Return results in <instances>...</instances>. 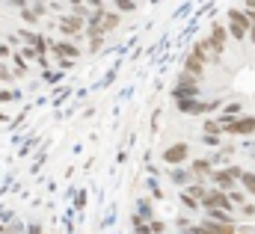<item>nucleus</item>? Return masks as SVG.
<instances>
[{"mask_svg": "<svg viewBox=\"0 0 255 234\" xmlns=\"http://www.w3.org/2000/svg\"><path fill=\"white\" fill-rule=\"evenodd\" d=\"M36 3H39V6H45V0H36Z\"/></svg>", "mask_w": 255, "mask_h": 234, "instance_id": "obj_34", "label": "nucleus"}, {"mask_svg": "<svg viewBox=\"0 0 255 234\" xmlns=\"http://www.w3.org/2000/svg\"><path fill=\"white\" fill-rule=\"evenodd\" d=\"M0 57H9V45H0Z\"/></svg>", "mask_w": 255, "mask_h": 234, "instance_id": "obj_32", "label": "nucleus"}, {"mask_svg": "<svg viewBox=\"0 0 255 234\" xmlns=\"http://www.w3.org/2000/svg\"><path fill=\"white\" fill-rule=\"evenodd\" d=\"M241 214H244V217H255V205H244Z\"/></svg>", "mask_w": 255, "mask_h": 234, "instance_id": "obj_28", "label": "nucleus"}, {"mask_svg": "<svg viewBox=\"0 0 255 234\" xmlns=\"http://www.w3.org/2000/svg\"><path fill=\"white\" fill-rule=\"evenodd\" d=\"M226 39H229V30L223 24H214L211 27V36H208V45H211V51H214L217 59L223 57V51H226Z\"/></svg>", "mask_w": 255, "mask_h": 234, "instance_id": "obj_5", "label": "nucleus"}, {"mask_svg": "<svg viewBox=\"0 0 255 234\" xmlns=\"http://www.w3.org/2000/svg\"><path fill=\"white\" fill-rule=\"evenodd\" d=\"M116 9H122V12H130V9H133V0H116Z\"/></svg>", "mask_w": 255, "mask_h": 234, "instance_id": "obj_23", "label": "nucleus"}, {"mask_svg": "<svg viewBox=\"0 0 255 234\" xmlns=\"http://www.w3.org/2000/svg\"><path fill=\"white\" fill-rule=\"evenodd\" d=\"M223 133H232V136H250L255 133V116H241L235 118V121H229V124H223Z\"/></svg>", "mask_w": 255, "mask_h": 234, "instance_id": "obj_3", "label": "nucleus"}, {"mask_svg": "<svg viewBox=\"0 0 255 234\" xmlns=\"http://www.w3.org/2000/svg\"><path fill=\"white\" fill-rule=\"evenodd\" d=\"M247 15H250V21L255 24V0H247Z\"/></svg>", "mask_w": 255, "mask_h": 234, "instance_id": "obj_26", "label": "nucleus"}, {"mask_svg": "<svg viewBox=\"0 0 255 234\" xmlns=\"http://www.w3.org/2000/svg\"><path fill=\"white\" fill-rule=\"evenodd\" d=\"M15 98H21V92H3L0 89V101H15Z\"/></svg>", "mask_w": 255, "mask_h": 234, "instance_id": "obj_24", "label": "nucleus"}, {"mask_svg": "<svg viewBox=\"0 0 255 234\" xmlns=\"http://www.w3.org/2000/svg\"><path fill=\"white\" fill-rule=\"evenodd\" d=\"M187 154H190V145H187V142H175V145H169V148L163 151V163L181 166V163H187Z\"/></svg>", "mask_w": 255, "mask_h": 234, "instance_id": "obj_4", "label": "nucleus"}, {"mask_svg": "<svg viewBox=\"0 0 255 234\" xmlns=\"http://www.w3.org/2000/svg\"><path fill=\"white\" fill-rule=\"evenodd\" d=\"M190 178H196V175H193V172H184V169H175V172H172V181H175V184H187Z\"/></svg>", "mask_w": 255, "mask_h": 234, "instance_id": "obj_20", "label": "nucleus"}, {"mask_svg": "<svg viewBox=\"0 0 255 234\" xmlns=\"http://www.w3.org/2000/svg\"><path fill=\"white\" fill-rule=\"evenodd\" d=\"M250 39H253V45H255V24L250 27Z\"/></svg>", "mask_w": 255, "mask_h": 234, "instance_id": "obj_33", "label": "nucleus"}, {"mask_svg": "<svg viewBox=\"0 0 255 234\" xmlns=\"http://www.w3.org/2000/svg\"><path fill=\"white\" fill-rule=\"evenodd\" d=\"M205 214H208V220H211V223H226V226H229V223H235V217H232L229 211H205Z\"/></svg>", "mask_w": 255, "mask_h": 234, "instance_id": "obj_15", "label": "nucleus"}, {"mask_svg": "<svg viewBox=\"0 0 255 234\" xmlns=\"http://www.w3.org/2000/svg\"><path fill=\"white\" fill-rule=\"evenodd\" d=\"M181 205H184L187 211H199V208H202V202H196V199L187 196V193H181Z\"/></svg>", "mask_w": 255, "mask_h": 234, "instance_id": "obj_18", "label": "nucleus"}, {"mask_svg": "<svg viewBox=\"0 0 255 234\" xmlns=\"http://www.w3.org/2000/svg\"><path fill=\"white\" fill-rule=\"evenodd\" d=\"M184 193H187V196H193L196 202H202V199L208 196V190H205V184H202V181H193V184L187 187V190H184Z\"/></svg>", "mask_w": 255, "mask_h": 234, "instance_id": "obj_14", "label": "nucleus"}, {"mask_svg": "<svg viewBox=\"0 0 255 234\" xmlns=\"http://www.w3.org/2000/svg\"><path fill=\"white\" fill-rule=\"evenodd\" d=\"M211 181H214L217 190H223V193H232V190H235V178H232L229 169H214V172H211Z\"/></svg>", "mask_w": 255, "mask_h": 234, "instance_id": "obj_8", "label": "nucleus"}, {"mask_svg": "<svg viewBox=\"0 0 255 234\" xmlns=\"http://www.w3.org/2000/svg\"><path fill=\"white\" fill-rule=\"evenodd\" d=\"M51 51H54L57 57H63V59H65V57L74 59L77 54H80V48H77L74 42H54V45H51Z\"/></svg>", "mask_w": 255, "mask_h": 234, "instance_id": "obj_10", "label": "nucleus"}, {"mask_svg": "<svg viewBox=\"0 0 255 234\" xmlns=\"http://www.w3.org/2000/svg\"><path fill=\"white\" fill-rule=\"evenodd\" d=\"M9 6H15V9L24 12V9H27V0H9Z\"/></svg>", "mask_w": 255, "mask_h": 234, "instance_id": "obj_29", "label": "nucleus"}, {"mask_svg": "<svg viewBox=\"0 0 255 234\" xmlns=\"http://www.w3.org/2000/svg\"><path fill=\"white\" fill-rule=\"evenodd\" d=\"M229 199H232V205H238V208H244V205H247V193H241V190H232V193H229Z\"/></svg>", "mask_w": 255, "mask_h": 234, "instance_id": "obj_19", "label": "nucleus"}, {"mask_svg": "<svg viewBox=\"0 0 255 234\" xmlns=\"http://www.w3.org/2000/svg\"><path fill=\"white\" fill-rule=\"evenodd\" d=\"M202 226L208 229V234H238V226H235V223L226 226V223H211V220H205Z\"/></svg>", "mask_w": 255, "mask_h": 234, "instance_id": "obj_12", "label": "nucleus"}, {"mask_svg": "<svg viewBox=\"0 0 255 234\" xmlns=\"http://www.w3.org/2000/svg\"><path fill=\"white\" fill-rule=\"evenodd\" d=\"M205 133H208V136L223 133V124H220V121H205Z\"/></svg>", "mask_w": 255, "mask_h": 234, "instance_id": "obj_21", "label": "nucleus"}, {"mask_svg": "<svg viewBox=\"0 0 255 234\" xmlns=\"http://www.w3.org/2000/svg\"><path fill=\"white\" fill-rule=\"evenodd\" d=\"M238 234H255V226H238Z\"/></svg>", "mask_w": 255, "mask_h": 234, "instance_id": "obj_30", "label": "nucleus"}, {"mask_svg": "<svg viewBox=\"0 0 255 234\" xmlns=\"http://www.w3.org/2000/svg\"><path fill=\"white\" fill-rule=\"evenodd\" d=\"M12 65H15V74H18V77H24V74L30 71V68H27V59L21 57V54H15V57H12Z\"/></svg>", "mask_w": 255, "mask_h": 234, "instance_id": "obj_16", "label": "nucleus"}, {"mask_svg": "<svg viewBox=\"0 0 255 234\" xmlns=\"http://www.w3.org/2000/svg\"><path fill=\"white\" fill-rule=\"evenodd\" d=\"M202 208H205V211H229V214L235 211L229 193H223V190H208V196L202 199Z\"/></svg>", "mask_w": 255, "mask_h": 234, "instance_id": "obj_2", "label": "nucleus"}, {"mask_svg": "<svg viewBox=\"0 0 255 234\" xmlns=\"http://www.w3.org/2000/svg\"><path fill=\"white\" fill-rule=\"evenodd\" d=\"M214 107H220L217 101L214 104H202V101H196V98H187V101H178V110L181 113H187V116H199V113H211Z\"/></svg>", "mask_w": 255, "mask_h": 234, "instance_id": "obj_6", "label": "nucleus"}, {"mask_svg": "<svg viewBox=\"0 0 255 234\" xmlns=\"http://www.w3.org/2000/svg\"><path fill=\"white\" fill-rule=\"evenodd\" d=\"M202 142H205V145H220V136H208V133H205Z\"/></svg>", "mask_w": 255, "mask_h": 234, "instance_id": "obj_27", "label": "nucleus"}, {"mask_svg": "<svg viewBox=\"0 0 255 234\" xmlns=\"http://www.w3.org/2000/svg\"><path fill=\"white\" fill-rule=\"evenodd\" d=\"M60 30H63L68 39L77 36V33L83 30V18H80V15H63V18H60Z\"/></svg>", "mask_w": 255, "mask_h": 234, "instance_id": "obj_7", "label": "nucleus"}, {"mask_svg": "<svg viewBox=\"0 0 255 234\" xmlns=\"http://www.w3.org/2000/svg\"><path fill=\"white\" fill-rule=\"evenodd\" d=\"M12 74H15V71H9L6 65H0V80H3V83H6V80H12Z\"/></svg>", "mask_w": 255, "mask_h": 234, "instance_id": "obj_25", "label": "nucleus"}, {"mask_svg": "<svg viewBox=\"0 0 255 234\" xmlns=\"http://www.w3.org/2000/svg\"><path fill=\"white\" fill-rule=\"evenodd\" d=\"M250 27H253V21H250V15H247L244 9H232V12H229V33H232L238 42L247 39Z\"/></svg>", "mask_w": 255, "mask_h": 234, "instance_id": "obj_1", "label": "nucleus"}, {"mask_svg": "<svg viewBox=\"0 0 255 234\" xmlns=\"http://www.w3.org/2000/svg\"><path fill=\"white\" fill-rule=\"evenodd\" d=\"M190 172L196 175V181H202L205 175L211 178V172H214V163H211V160H205V157H202V160H193V163H190Z\"/></svg>", "mask_w": 255, "mask_h": 234, "instance_id": "obj_11", "label": "nucleus"}, {"mask_svg": "<svg viewBox=\"0 0 255 234\" xmlns=\"http://www.w3.org/2000/svg\"><path fill=\"white\" fill-rule=\"evenodd\" d=\"M241 184H244V190H247L250 196H255V172H244Z\"/></svg>", "mask_w": 255, "mask_h": 234, "instance_id": "obj_17", "label": "nucleus"}, {"mask_svg": "<svg viewBox=\"0 0 255 234\" xmlns=\"http://www.w3.org/2000/svg\"><path fill=\"white\" fill-rule=\"evenodd\" d=\"M42 15H45V6H36V9H24V12H21V18H24L27 24H39Z\"/></svg>", "mask_w": 255, "mask_h": 234, "instance_id": "obj_13", "label": "nucleus"}, {"mask_svg": "<svg viewBox=\"0 0 255 234\" xmlns=\"http://www.w3.org/2000/svg\"><path fill=\"white\" fill-rule=\"evenodd\" d=\"M148 229H151V234H163V232H166V223H160V220H151V223H148Z\"/></svg>", "mask_w": 255, "mask_h": 234, "instance_id": "obj_22", "label": "nucleus"}, {"mask_svg": "<svg viewBox=\"0 0 255 234\" xmlns=\"http://www.w3.org/2000/svg\"><path fill=\"white\" fill-rule=\"evenodd\" d=\"M202 71H205V59L190 51V57L184 59V74H190V77H202Z\"/></svg>", "mask_w": 255, "mask_h": 234, "instance_id": "obj_9", "label": "nucleus"}, {"mask_svg": "<svg viewBox=\"0 0 255 234\" xmlns=\"http://www.w3.org/2000/svg\"><path fill=\"white\" fill-rule=\"evenodd\" d=\"M133 234H151V229H148V226H136V229H133Z\"/></svg>", "mask_w": 255, "mask_h": 234, "instance_id": "obj_31", "label": "nucleus"}]
</instances>
